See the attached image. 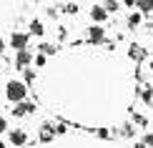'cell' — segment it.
<instances>
[{
	"instance_id": "21",
	"label": "cell",
	"mask_w": 153,
	"mask_h": 148,
	"mask_svg": "<svg viewBox=\"0 0 153 148\" xmlns=\"http://www.w3.org/2000/svg\"><path fill=\"white\" fill-rule=\"evenodd\" d=\"M5 128H8V123H5V118H0V133H3Z\"/></svg>"
},
{
	"instance_id": "11",
	"label": "cell",
	"mask_w": 153,
	"mask_h": 148,
	"mask_svg": "<svg viewBox=\"0 0 153 148\" xmlns=\"http://www.w3.org/2000/svg\"><path fill=\"white\" fill-rule=\"evenodd\" d=\"M105 10L108 13H116L118 10V0H105Z\"/></svg>"
},
{
	"instance_id": "16",
	"label": "cell",
	"mask_w": 153,
	"mask_h": 148,
	"mask_svg": "<svg viewBox=\"0 0 153 148\" xmlns=\"http://www.w3.org/2000/svg\"><path fill=\"white\" fill-rule=\"evenodd\" d=\"M35 65H38V68L45 65V55H38V58H35Z\"/></svg>"
},
{
	"instance_id": "24",
	"label": "cell",
	"mask_w": 153,
	"mask_h": 148,
	"mask_svg": "<svg viewBox=\"0 0 153 148\" xmlns=\"http://www.w3.org/2000/svg\"><path fill=\"white\" fill-rule=\"evenodd\" d=\"M3 48H5V45H3V38H0V53H3Z\"/></svg>"
},
{
	"instance_id": "23",
	"label": "cell",
	"mask_w": 153,
	"mask_h": 148,
	"mask_svg": "<svg viewBox=\"0 0 153 148\" xmlns=\"http://www.w3.org/2000/svg\"><path fill=\"white\" fill-rule=\"evenodd\" d=\"M136 148H146V143H136Z\"/></svg>"
},
{
	"instance_id": "2",
	"label": "cell",
	"mask_w": 153,
	"mask_h": 148,
	"mask_svg": "<svg viewBox=\"0 0 153 148\" xmlns=\"http://www.w3.org/2000/svg\"><path fill=\"white\" fill-rule=\"evenodd\" d=\"M10 45L15 50H25V48H28V33H13Z\"/></svg>"
},
{
	"instance_id": "18",
	"label": "cell",
	"mask_w": 153,
	"mask_h": 148,
	"mask_svg": "<svg viewBox=\"0 0 153 148\" xmlns=\"http://www.w3.org/2000/svg\"><path fill=\"white\" fill-rule=\"evenodd\" d=\"M131 55H133V58H141V50H138V45L131 48Z\"/></svg>"
},
{
	"instance_id": "12",
	"label": "cell",
	"mask_w": 153,
	"mask_h": 148,
	"mask_svg": "<svg viewBox=\"0 0 153 148\" xmlns=\"http://www.w3.org/2000/svg\"><path fill=\"white\" fill-rule=\"evenodd\" d=\"M63 10H65L68 15H75V13H78V5H75V3H68V5H65Z\"/></svg>"
},
{
	"instance_id": "14",
	"label": "cell",
	"mask_w": 153,
	"mask_h": 148,
	"mask_svg": "<svg viewBox=\"0 0 153 148\" xmlns=\"http://www.w3.org/2000/svg\"><path fill=\"white\" fill-rule=\"evenodd\" d=\"M128 23H131V25H138V23H141V15H138V13H133V15L128 18Z\"/></svg>"
},
{
	"instance_id": "20",
	"label": "cell",
	"mask_w": 153,
	"mask_h": 148,
	"mask_svg": "<svg viewBox=\"0 0 153 148\" xmlns=\"http://www.w3.org/2000/svg\"><path fill=\"white\" fill-rule=\"evenodd\" d=\"M143 143H146V146H153V133H148V136H146Z\"/></svg>"
},
{
	"instance_id": "25",
	"label": "cell",
	"mask_w": 153,
	"mask_h": 148,
	"mask_svg": "<svg viewBox=\"0 0 153 148\" xmlns=\"http://www.w3.org/2000/svg\"><path fill=\"white\" fill-rule=\"evenodd\" d=\"M0 148H5V143H0Z\"/></svg>"
},
{
	"instance_id": "15",
	"label": "cell",
	"mask_w": 153,
	"mask_h": 148,
	"mask_svg": "<svg viewBox=\"0 0 153 148\" xmlns=\"http://www.w3.org/2000/svg\"><path fill=\"white\" fill-rule=\"evenodd\" d=\"M40 50H43V55H45V53H48V55H50V53H55V48H53V45H45V43L40 45Z\"/></svg>"
},
{
	"instance_id": "5",
	"label": "cell",
	"mask_w": 153,
	"mask_h": 148,
	"mask_svg": "<svg viewBox=\"0 0 153 148\" xmlns=\"http://www.w3.org/2000/svg\"><path fill=\"white\" fill-rule=\"evenodd\" d=\"M105 15H108V10L105 8H100V5H95V8L91 10V18L95 23H100V20H105Z\"/></svg>"
},
{
	"instance_id": "6",
	"label": "cell",
	"mask_w": 153,
	"mask_h": 148,
	"mask_svg": "<svg viewBox=\"0 0 153 148\" xmlns=\"http://www.w3.org/2000/svg\"><path fill=\"white\" fill-rule=\"evenodd\" d=\"M53 133H55V126L45 123V126H43V131H40V141H43V143H48V141L53 138Z\"/></svg>"
},
{
	"instance_id": "17",
	"label": "cell",
	"mask_w": 153,
	"mask_h": 148,
	"mask_svg": "<svg viewBox=\"0 0 153 148\" xmlns=\"http://www.w3.org/2000/svg\"><path fill=\"white\" fill-rule=\"evenodd\" d=\"M120 133H123L126 138H131V136H133V128H131V126H126V128H123V131H120Z\"/></svg>"
},
{
	"instance_id": "8",
	"label": "cell",
	"mask_w": 153,
	"mask_h": 148,
	"mask_svg": "<svg viewBox=\"0 0 153 148\" xmlns=\"http://www.w3.org/2000/svg\"><path fill=\"white\" fill-rule=\"evenodd\" d=\"M88 38H91L93 43H100V40H103V28H98V25L91 28V30H88Z\"/></svg>"
},
{
	"instance_id": "19",
	"label": "cell",
	"mask_w": 153,
	"mask_h": 148,
	"mask_svg": "<svg viewBox=\"0 0 153 148\" xmlns=\"http://www.w3.org/2000/svg\"><path fill=\"white\" fill-rule=\"evenodd\" d=\"M98 136H100V138H111V133H108L105 128H100V131H98Z\"/></svg>"
},
{
	"instance_id": "3",
	"label": "cell",
	"mask_w": 153,
	"mask_h": 148,
	"mask_svg": "<svg viewBox=\"0 0 153 148\" xmlns=\"http://www.w3.org/2000/svg\"><path fill=\"white\" fill-rule=\"evenodd\" d=\"M33 111H35V106H33L30 100H20V103L15 106V111H13V113H15V115H28V113H33Z\"/></svg>"
},
{
	"instance_id": "1",
	"label": "cell",
	"mask_w": 153,
	"mask_h": 148,
	"mask_svg": "<svg viewBox=\"0 0 153 148\" xmlns=\"http://www.w3.org/2000/svg\"><path fill=\"white\" fill-rule=\"evenodd\" d=\"M5 98L13 100V103L25 100V83H20V80H10L8 88H5Z\"/></svg>"
},
{
	"instance_id": "4",
	"label": "cell",
	"mask_w": 153,
	"mask_h": 148,
	"mask_svg": "<svg viewBox=\"0 0 153 148\" xmlns=\"http://www.w3.org/2000/svg\"><path fill=\"white\" fill-rule=\"evenodd\" d=\"M10 143L13 146H25L28 143V133L25 131H10Z\"/></svg>"
},
{
	"instance_id": "10",
	"label": "cell",
	"mask_w": 153,
	"mask_h": 148,
	"mask_svg": "<svg viewBox=\"0 0 153 148\" xmlns=\"http://www.w3.org/2000/svg\"><path fill=\"white\" fill-rule=\"evenodd\" d=\"M30 33H33V35H43V23L40 20H33V23H30Z\"/></svg>"
},
{
	"instance_id": "13",
	"label": "cell",
	"mask_w": 153,
	"mask_h": 148,
	"mask_svg": "<svg viewBox=\"0 0 153 148\" xmlns=\"http://www.w3.org/2000/svg\"><path fill=\"white\" fill-rule=\"evenodd\" d=\"M151 98H153V88H148V86H146V91H143V100L148 103Z\"/></svg>"
},
{
	"instance_id": "9",
	"label": "cell",
	"mask_w": 153,
	"mask_h": 148,
	"mask_svg": "<svg viewBox=\"0 0 153 148\" xmlns=\"http://www.w3.org/2000/svg\"><path fill=\"white\" fill-rule=\"evenodd\" d=\"M136 5L141 8L143 13H148V10H153V0H136Z\"/></svg>"
},
{
	"instance_id": "22",
	"label": "cell",
	"mask_w": 153,
	"mask_h": 148,
	"mask_svg": "<svg viewBox=\"0 0 153 148\" xmlns=\"http://www.w3.org/2000/svg\"><path fill=\"white\" fill-rule=\"evenodd\" d=\"M126 3V8H131V5H136V0H123Z\"/></svg>"
},
{
	"instance_id": "7",
	"label": "cell",
	"mask_w": 153,
	"mask_h": 148,
	"mask_svg": "<svg viewBox=\"0 0 153 148\" xmlns=\"http://www.w3.org/2000/svg\"><path fill=\"white\" fill-rule=\"evenodd\" d=\"M15 63H18V65H20V68L25 70V65L30 63V53H28V50H18V58H15Z\"/></svg>"
}]
</instances>
